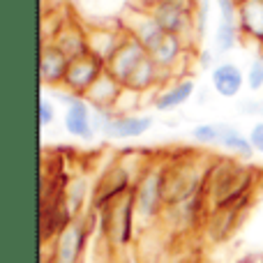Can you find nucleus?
Returning a JSON list of instances; mask_svg holds the SVG:
<instances>
[{"label":"nucleus","instance_id":"nucleus-7","mask_svg":"<svg viewBox=\"0 0 263 263\" xmlns=\"http://www.w3.org/2000/svg\"><path fill=\"white\" fill-rule=\"evenodd\" d=\"M104 72H106V63L100 55L92 53V51H88V53L69 60L67 77L63 81V90L72 92L77 97H83Z\"/></svg>","mask_w":263,"mask_h":263},{"label":"nucleus","instance_id":"nucleus-11","mask_svg":"<svg viewBox=\"0 0 263 263\" xmlns=\"http://www.w3.org/2000/svg\"><path fill=\"white\" fill-rule=\"evenodd\" d=\"M250 201L252 199H245V201H240V203L210 210L208 219H205V236H208L213 242H222V240H227L229 236H233L242 213L250 208Z\"/></svg>","mask_w":263,"mask_h":263},{"label":"nucleus","instance_id":"nucleus-12","mask_svg":"<svg viewBox=\"0 0 263 263\" xmlns=\"http://www.w3.org/2000/svg\"><path fill=\"white\" fill-rule=\"evenodd\" d=\"M69 58L63 53L55 42H42L40 49V81L46 88H63V81L67 77Z\"/></svg>","mask_w":263,"mask_h":263},{"label":"nucleus","instance_id":"nucleus-18","mask_svg":"<svg viewBox=\"0 0 263 263\" xmlns=\"http://www.w3.org/2000/svg\"><path fill=\"white\" fill-rule=\"evenodd\" d=\"M53 42L63 49V53L67 55L69 60H74V58H79V55H83V53L90 51V44H88V30L83 26H79V23H74V21H65Z\"/></svg>","mask_w":263,"mask_h":263},{"label":"nucleus","instance_id":"nucleus-17","mask_svg":"<svg viewBox=\"0 0 263 263\" xmlns=\"http://www.w3.org/2000/svg\"><path fill=\"white\" fill-rule=\"evenodd\" d=\"M238 28L242 42L263 46V0H250L238 7Z\"/></svg>","mask_w":263,"mask_h":263},{"label":"nucleus","instance_id":"nucleus-22","mask_svg":"<svg viewBox=\"0 0 263 263\" xmlns=\"http://www.w3.org/2000/svg\"><path fill=\"white\" fill-rule=\"evenodd\" d=\"M238 42H242L238 23L219 21L217 30H215V49H217L219 53H229V51H233L238 46Z\"/></svg>","mask_w":263,"mask_h":263},{"label":"nucleus","instance_id":"nucleus-3","mask_svg":"<svg viewBox=\"0 0 263 263\" xmlns=\"http://www.w3.org/2000/svg\"><path fill=\"white\" fill-rule=\"evenodd\" d=\"M139 217H136V203H134V190L120 196L118 201L109 203L104 210H100V229L102 236L106 238L111 247H127L134 240Z\"/></svg>","mask_w":263,"mask_h":263},{"label":"nucleus","instance_id":"nucleus-31","mask_svg":"<svg viewBox=\"0 0 263 263\" xmlns=\"http://www.w3.org/2000/svg\"><path fill=\"white\" fill-rule=\"evenodd\" d=\"M245 3H250V0H236V5L240 7V5H245Z\"/></svg>","mask_w":263,"mask_h":263},{"label":"nucleus","instance_id":"nucleus-27","mask_svg":"<svg viewBox=\"0 0 263 263\" xmlns=\"http://www.w3.org/2000/svg\"><path fill=\"white\" fill-rule=\"evenodd\" d=\"M250 141H252V148H254V153L263 155V120H259V123L252 125L250 129Z\"/></svg>","mask_w":263,"mask_h":263},{"label":"nucleus","instance_id":"nucleus-2","mask_svg":"<svg viewBox=\"0 0 263 263\" xmlns=\"http://www.w3.org/2000/svg\"><path fill=\"white\" fill-rule=\"evenodd\" d=\"M215 162V159H213ZM213 162H203L192 157H171L164 159V171H162V199L164 208H176V205L185 203V201L199 196L205 192V180Z\"/></svg>","mask_w":263,"mask_h":263},{"label":"nucleus","instance_id":"nucleus-5","mask_svg":"<svg viewBox=\"0 0 263 263\" xmlns=\"http://www.w3.org/2000/svg\"><path fill=\"white\" fill-rule=\"evenodd\" d=\"M139 7H143L166 32L182 37L192 49H199L201 42L196 37V18L192 7L176 3H150V5H139Z\"/></svg>","mask_w":263,"mask_h":263},{"label":"nucleus","instance_id":"nucleus-20","mask_svg":"<svg viewBox=\"0 0 263 263\" xmlns=\"http://www.w3.org/2000/svg\"><path fill=\"white\" fill-rule=\"evenodd\" d=\"M123 37H125L123 23H120L118 30H111V28H92V30H88V44H90L92 53L100 55L104 63H109L111 55L118 51Z\"/></svg>","mask_w":263,"mask_h":263},{"label":"nucleus","instance_id":"nucleus-16","mask_svg":"<svg viewBox=\"0 0 263 263\" xmlns=\"http://www.w3.org/2000/svg\"><path fill=\"white\" fill-rule=\"evenodd\" d=\"M120 92H123V83H120L118 79L111 77L109 72H104L95 81V86L83 95V100L90 104V109L114 114V106H116V102H118Z\"/></svg>","mask_w":263,"mask_h":263},{"label":"nucleus","instance_id":"nucleus-29","mask_svg":"<svg viewBox=\"0 0 263 263\" xmlns=\"http://www.w3.org/2000/svg\"><path fill=\"white\" fill-rule=\"evenodd\" d=\"M150 3H176V5H185V7H196L199 0H139V5H150Z\"/></svg>","mask_w":263,"mask_h":263},{"label":"nucleus","instance_id":"nucleus-8","mask_svg":"<svg viewBox=\"0 0 263 263\" xmlns=\"http://www.w3.org/2000/svg\"><path fill=\"white\" fill-rule=\"evenodd\" d=\"M90 240V224L88 213L74 219L53 242V263H81L86 245Z\"/></svg>","mask_w":263,"mask_h":263},{"label":"nucleus","instance_id":"nucleus-26","mask_svg":"<svg viewBox=\"0 0 263 263\" xmlns=\"http://www.w3.org/2000/svg\"><path fill=\"white\" fill-rule=\"evenodd\" d=\"M40 125L42 127H49L51 123H53V118H55V106H53V102L49 100V97H40Z\"/></svg>","mask_w":263,"mask_h":263},{"label":"nucleus","instance_id":"nucleus-4","mask_svg":"<svg viewBox=\"0 0 263 263\" xmlns=\"http://www.w3.org/2000/svg\"><path fill=\"white\" fill-rule=\"evenodd\" d=\"M162 171L164 162H148L141 176L134 182V203L139 224H153L162 217L164 199H162Z\"/></svg>","mask_w":263,"mask_h":263},{"label":"nucleus","instance_id":"nucleus-9","mask_svg":"<svg viewBox=\"0 0 263 263\" xmlns=\"http://www.w3.org/2000/svg\"><path fill=\"white\" fill-rule=\"evenodd\" d=\"M143 58H148V49L125 28V37H123V42H120L118 51H116V53L111 55V60L106 63V72L125 86L127 79L134 74V69L143 63Z\"/></svg>","mask_w":263,"mask_h":263},{"label":"nucleus","instance_id":"nucleus-15","mask_svg":"<svg viewBox=\"0 0 263 263\" xmlns=\"http://www.w3.org/2000/svg\"><path fill=\"white\" fill-rule=\"evenodd\" d=\"M210 83L213 90L224 100H236L245 88V72L231 60H219L210 69Z\"/></svg>","mask_w":263,"mask_h":263},{"label":"nucleus","instance_id":"nucleus-21","mask_svg":"<svg viewBox=\"0 0 263 263\" xmlns=\"http://www.w3.org/2000/svg\"><path fill=\"white\" fill-rule=\"evenodd\" d=\"M219 145L227 148L229 153L236 159H242V162H250L254 157V148H252L250 136H245L236 125L231 123H222V136H219Z\"/></svg>","mask_w":263,"mask_h":263},{"label":"nucleus","instance_id":"nucleus-10","mask_svg":"<svg viewBox=\"0 0 263 263\" xmlns=\"http://www.w3.org/2000/svg\"><path fill=\"white\" fill-rule=\"evenodd\" d=\"M155 125V118L148 114H132V116H116L109 114L100 129V136L111 141H125V139H141L145 136Z\"/></svg>","mask_w":263,"mask_h":263},{"label":"nucleus","instance_id":"nucleus-1","mask_svg":"<svg viewBox=\"0 0 263 263\" xmlns=\"http://www.w3.org/2000/svg\"><path fill=\"white\" fill-rule=\"evenodd\" d=\"M256 173L259 171L252 168L242 159H215L213 166H210L208 180H205V199H208L210 210L252 199V190L256 185Z\"/></svg>","mask_w":263,"mask_h":263},{"label":"nucleus","instance_id":"nucleus-23","mask_svg":"<svg viewBox=\"0 0 263 263\" xmlns=\"http://www.w3.org/2000/svg\"><path fill=\"white\" fill-rule=\"evenodd\" d=\"M192 141L201 145H210V143H219V136H222V123H201L190 132Z\"/></svg>","mask_w":263,"mask_h":263},{"label":"nucleus","instance_id":"nucleus-6","mask_svg":"<svg viewBox=\"0 0 263 263\" xmlns=\"http://www.w3.org/2000/svg\"><path fill=\"white\" fill-rule=\"evenodd\" d=\"M136 182V173L129 171V166L125 162H116L109 164L106 171L92 185V194H90V208L92 210H104L109 203L118 201L120 196H125L127 192L134 190Z\"/></svg>","mask_w":263,"mask_h":263},{"label":"nucleus","instance_id":"nucleus-30","mask_svg":"<svg viewBox=\"0 0 263 263\" xmlns=\"http://www.w3.org/2000/svg\"><path fill=\"white\" fill-rule=\"evenodd\" d=\"M238 263H263L261 256H256V254H250V256H242Z\"/></svg>","mask_w":263,"mask_h":263},{"label":"nucleus","instance_id":"nucleus-25","mask_svg":"<svg viewBox=\"0 0 263 263\" xmlns=\"http://www.w3.org/2000/svg\"><path fill=\"white\" fill-rule=\"evenodd\" d=\"M210 5L213 0H199L194 7V18H196V37L199 42L208 35V18H210Z\"/></svg>","mask_w":263,"mask_h":263},{"label":"nucleus","instance_id":"nucleus-24","mask_svg":"<svg viewBox=\"0 0 263 263\" xmlns=\"http://www.w3.org/2000/svg\"><path fill=\"white\" fill-rule=\"evenodd\" d=\"M245 86L250 88V92H259L263 88V55H256L250 63L245 72Z\"/></svg>","mask_w":263,"mask_h":263},{"label":"nucleus","instance_id":"nucleus-14","mask_svg":"<svg viewBox=\"0 0 263 263\" xmlns=\"http://www.w3.org/2000/svg\"><path fill=\"white\" fill-rule=\"evenodd\" d=\"M65 132L72 139L79 141H92L97 136L92 127V109L83 97H74L67 106H65V118H63Z\"/></svg>","mask_w":263,"mask_h":263},{"label":"nucleus","instance_id":"nucleus-19","mask_svg":"<svg viewBox=\"0 0 263 263\" xmlns=\"http://www.w3.org/2000/svg\"><path fill=\"white\" fill-rule=\"evenodd\" d=\"M90 194H92V185L86 176L67 178V185H65V203H67V210L72 213L74 219L83 217V213L90 210Z\"/></svg>","mask_w":263,"mask_h":263},{"label":"nucleus","instance_id":"nucleus-32","mask_svg":"<svg viewBox=\"0 0 263 263\" xmlns=\"http://www.w3.org/2000/svg\"><path fill=\"white\" fill-rule=\"evenodd\" d=\"M261 259H263V254H261Z\"/></svg>","mask_w":263,"mask_h":263},{"label":"nucleus","instance_id":"nucleus-28","mask_svg":"<svg viewBox=\"0 0 263 263\" xmlns=\"http://www.w3.org/2000/svg\"><path fill=\"white\" fill-rule=\"evenodd\" d=\"M238 111L245 116H263V100H242Z\"/></svg>","mask_w":263,"mask_h":263},{"label":"nucleus","instance_id":"nucleus-13","mask_svg":"<svg viewBox=\"0 0 263 263\" xmlns=\"http://www.w3.org/2000/svg\"><path fill=\"white\" fill-rule=\"evenodd\" d=\"M196 90V83L192 77H178L173 81H168L164 88H159L153 95V106L159 114H173L178 111L182 104L192 100Z\"/></svg>","mask_w":263,"mask_h":263}]
</instances>
